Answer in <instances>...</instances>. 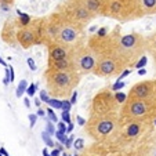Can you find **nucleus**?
I'll use <instances>...</instances> for the list:
<instances>
[{"label": "nucleus", "instance_id": "nucleus-1", "mask_svg": "<svg viewBox=\"0 0 156 156\" xmlns=\"http://www.w3.org/2000/svg\"><path fill=\"white\" fill-rule=\"evenodd\" d=\"M120 118L118 112L104 113V115H90L88 120L84 124V130L90 138L95 142H108L115 141L120 134Z\"/></svg>", "mask_w": 156, "mask_h": 156}, {"label": "nucleus", "instance_id": "nucleus-2", "mask_svg": "<svg viewBox=\"0 0 156 156\" xmlns=\"http://www.w3.org/2000/svg\"><path fill=\"white\" fill-rule=\"evenodd\" d=\"M115 51L127 68L136 65L147 53V37L142 33L131 32L122 35L120 28H115Z\"/></svg>", "mask_w": 156, "mask_h": 156}, {"label": "nucleus", "instance_id": "nucleus-3", "mask_svg": "<svg viewBox=\"0 0 156 156\" xmlns=\"http://www.w3.org/2000/svg\"><path fill=\"white\" fill-rule=\"evenodd\" d=\"M46 87L50 98H66L71 97L76 86L80 83V76L75 71H48L44 72Z\"/></svg>", "mask_w": 156, "mask_h": 156}, {"label": "nucleus", "instance_id": "nucleus-4", "mask_svg": "<svg viewBox=\"0 0 156 156\" xmlns=\"http://www.w3.org/2000/svg\"><path fill=\"white\" fill-rule=\"evenodd\" d=\"M120 120H133L142 122V123H152L156 120V100H133L126 98L120 108L119 113Z\"/></svg>", "mask_w": 156, "mask_h": 156}, {"label": "nucleus", "instance_id": "nucleus-5", "mask_svg": "<svg viewBox=\"0 0 156 156\" xmlns=\"http://www.w3.org/2000/svg\"><path fill=\"white\" fill-rule=\"evenodd\" d=\"M101 17H108L118 22L138 20L136 0H102Z\"/></svg>", "mask_w": 156, "mask_h": 156}, {"label": "nucleus", "instance_id": "nucleus-6", "mask_svg": "<svg viewBox=\"0 0 156 156\" xmlns=\"http://www.w3.org/2000/svg\"><path fill=\"white\" fill-rule=\"evenodd\" d=\"M59 14V12H58ZM61 15V14H59ZM61 24L58 28V33L54 43H59L64 44L69 48H75L80 44L86 43V28L80 27V25L71 22V21L65 20L61 15Z\"/></svg>", "mask_w": 156, "mask_h": 156}, {"label": "nucleus", "instance_id": "nucleus-7", "mask_svg": "<svg viewBox=\"0 0 156 156\" xmlns=\"http://www.w3.org/2000/svg\"><path fill=\"white\" fill-rule=\"evenodd\" d=\"M57 12L62 15L65 20L75 22L80 27H87L91 21H94L95 15L90 10H87L83 4H80L77 0H66L58 7Z\"/></svg>", "mask_w": 156, "mask_h": 156}, {"label": "nucleus", "instance_id": "nucleus-8", "mask_svg": "<svg viewBox=\"0 0 156 156\" xmlns=\"http://www.w3.org/2000/svg\"><path fill=\"white\" fill-rule=\"evenodd\" d=\"M71 57L72 61H73L75 71L80 76H84V75L94 72L95 64H97V55L93 53V50L86 43L72 48Z\"/></svg>", "mask_w": 156, "mask_h": 156}, {"label": "nucleus", "instance_id": "nucleus-9", "mask_svg": "<svg viewBox=\"0 0 156 156\" xmlns=\"http://www.w3.org/2000/svg\"><path fill=\"white\" fill-rule=\"evenodd\" d=\"M15 41L22 48L41 44V18H32L25 27H20L15 33Z\"/></svg>", "mask_w": 156, "mask_h": 156}, {"label": "nucleus", "instance_id": "nucleus-10", "mask_svg": "<svg viewBox=\"0 0 156 156\" xmlns=\"http://www.w3.org/2000/svg\"><path fill=\"white\" fill-rule=\"evenodd\" d=\"M119 102L115 95L108 90H102L94 97L91 104V115H104V113L118 112Z\"/></svg>", "mask_w": 156, "mask_h": 156}, {"label": "nucleus", "instance_id": "nucleus-11", "mask_svg": "<svg viewBox=\"0 0 156 156\" xmlns=\"http://www.w3.org/2000/svg\"><path fill=\"white\" fill-rule=\"evenodd\" d=\"M120 134L119 138L123 141H134L149 129V123H142V122H133V120H120Z\"/></svg>", "mask_w": 156, "mask_h": 156}, {"label": "nucleus", "instance_id": "nucleus-12", "mask_svg": "<svg viewBox=\"0 0 156 156\" xmlns=\"http://www.w3.org/2000/svg\"><path fill=\"white\" fill-rule=\"evenodd\" d=\"M156 93V80H142L131 86L126 98L133 100H149L155 97Z\"/></svg>", "mask_w": 156, "mask_h": 156}, {"label": "nucleus", "instance_id": "nucleus-13", "mask_svg": "<svg viewBox=\"0 0 156 156\" xmlns=\"http://www.w3.org/2000/svg\"><path fill=\"white\" fill-rule=\"evenodd\" d=\"M47 51H48V62H55L59 61V59L68 58L72 53V48L59 43H51L47 46Z\"/></svg>", "mask_w": 156, "mask_h": 156}, {"label": "nucleus", "instance_id": "nucleus-14", "mask_svg": "<svg viewBox=\"0 0 156 156\" xmlns=\"http://www.w3.org/2000/svg\"><path fill=\"white\" fill-rule=\"evenodd\" d=\"M136 9L138 20L156 15V0H136Z\"/></svg>", "mask_w": 156, "mask_h": 156}, {"label": "nucleus", "instance_id": "nucleus-15", "mask_svg": "<svg viewBox=\"0 0 156 156\" xmlns=\"http://www.w3.org/2000/svg\"><path fill=\"white\" fill-rule=\"evenodd\" d=\"M21 25H20V22H18V20H9L6 24H4L3 29H2V39L9 44L17 43V41H15V33H17Z\"/></svg>", "mask_w": 156, "mask_h": 156}, {"label": "nucleus", "instance_id": "nucleus-16", "mask_svg": "<svg viewBox=\"0 0 156 156\" xmlns=\"http://www.w3.org/2000/svg\"><path fill=\"white\" fill-rule=\"evenodd\" d=\"M47 69L48 71H75L72 57L69 55L68 58L59 59V61L55 62H47Z\"/></svg>", "mask_w": 156, "mask_h": 156}, {"label": "nucleus", "instance_id": "nucleus-17", "mask_svg": "<svg viewBox=\"0 0 156 156\" xmlns=\"http://www.w3.org/2000/svg\"><path fill=\"white\" fill-rule=\"evenodd\" d=\"M80 4L93 12L95 17H101V9H102V0H77Z\"/></svg>", "mask_w": 156, "mask_h": 156}, {"label": "nucleus", "instance_id": "nucleus-18", "mask_svg": "<svg viewBox=\"0 0 156 156\" xmlns=\"http://www.w3.org/2000/svg\"><path fill=\"white\" fill-rule=\"evenodd\" d=\"M145 37H147V51L151 53V55L153 57L156 62V32H153L149 36H145Z\"/></svg>", "mask_w": 156, "mask_h": 156}, {"label": "nucleus", "instance_id": "nucleus-19", "mask_svg": "<svg viewBox=\"0 0 156 156\" xmlns=\"http://www.w3.org/2000/svg\"><path fill=\"white\" fill-rule=\"evenodd\" d=\"M27 87H28L27 80H21V83L18 84V88H17V97H18V98L22 97V94L27 91Z\"/></svg>", "mask_w": 156, "mask_h": 156}, {"label": "nucleus", "instance_id": "nucleus-20", "mask_svg": "<svg viewBox=\"0 0 156 156\" xmlns=\"http://www.w3.org/2000/svg\"><path fill=\"white\" fill-rule=\"evenodd\" d=\"M142 156H156V141L152 142L151 145H148V148L142 153Z\"/></svg>", "mask_w": 156, "mask_h": 156}, {"label": "nucleus", "instance_id": "nucleus-21", "mask_svg": "<svg viewBox=\"0 0 156 156\" xmlns=\"http://www.w3.org/2000/svg\"><path fill=\"white\" fill-rule=\"evenodd\" d=\"M47 104L50 106H53V108H55V109H61V106H62V101L57 100V98H50V100L47 101Z\"/></svg>", "mask_w": 156, "mask_h": 156}, {"label": "nucleus", "instance_id": "nucleus-22", "mask_svg": "<svg viewBox=\"0 0 156 156\" xmlns=\"http://www.w3.org/2000/svg\"><path fill=\"white\" fill-rule=\"evenodd\" d=\"M15 3V0H0V6L4 7V9H9L12 4Z\"/></svg>", "mask_w": 156, "mask_h": 156}, {"label": "nucleus", "instance_id": "nucleus-23", "mask_svg": "<svg viewBox=\"0 0 156 156\" xmlns=\"http://www.w3.org/2000/svg\"><path fill=\"white\" fill-rule=\"evenodd\" d=\"M41 137H43V140H44V141H46V144H47L48 147H53V148H54V144H55V142H53V141H51L50 136H48L47 133H43V136H41Z\"/></svg>", "mask_w": 156, "mask_h": 156}, {"label": "nucleus", "instance_id": "nucleus-24", "mask_svg": "<svg viewBox=\"0 0 156 156\" xmlns=\"http://www.w3.org/2000/svg\"><path fill=\"white\" fill-rule=\"evenodd\" d=\"M55 137L57 138L59 140V142H62V144H65V142H66V136H65V133H61V131H57L55 133Z\"/></svg>", "mask_w": 156, "mask_h": 156}, {"label": "nucleus", "instance_id": "nucleus-25", "mask_svg": "<svg viewBox=\"0 0 156 156\" xmlns=\"http://www.w3.org/2000/svg\"><path fill=\"white\" fill-rule=\"evenodd\" d=\"M35 91H36V86L33 84V83L27 87V94L29 95V97H33V95H35Z\"/></svg>", "mask_w": 156, "mask_h": 156}, {"label": "nucleus", "instance_id": "nucleus-26", "mask_svg": "<svg viewBox=\"0 0 156 156\" xmlns=\"http://www.w3.org/2000/svg\"><path fill=\"white\" fill-rule=\"evenodd\" d=\"M61 109H64V112H69V109H71V102H69L68 100L62 101V106Z\"/></svg>", "mask_w": 156, "mask_h": 156}, {"label": "nucleus", "instance_id": "nucleus-27", "mask_svg": "<svg viewBox=\"0 0 156 156\" xmlns=\"http://www.w3.org/2000/svg\"><path fill=\"white\" fill-rule=\"evenodd\" d=\"M40 100L43 101V102H47V101L50 100V97L47 95V91H43V90H41L40 91Z\"/></svg>", "mask_w": 156, "mask_h": 156}, {"label": "nucleus", "instance_id": "nucleus-28", "mask_svg": "<svg viewBox=\"0 0 156 156\" xmlns=\"http://www.w3.org/2000/svg\"><path fill=\"white\" fill-rule=\"evenodd\" d=\"M47 113H48V116H50V120L57 122V116H55V113H54L53 109H51V108H47Z\"/></svg>", "mask_w": 156, "mask_h": 156}, {"label": "nucleus", "instance_id": "nucleus-29", "mask_svg": "<svg viewBox=\"0 0 156 156\" xmlns=\"http://www.w3.org/2000/svg\"><path fill=\"white\" fill-rule=\"evenodd\" d=\"M62 120L65 123H71V116H69V112H62Z\"/></svg>", "mask_w": 156, "mask_h": 156}, {"label": "nucleus", "instance_id": "nucleus-30", "mask_svg": "<svg viewBox=\"0 0 156 156\" xmlns=\"http://www.w3.org/2000/svg\"><path fill=\"white\" fill-rule=\"evenodd\" d=\"M28 65H29V68L32 69V71H35L36 69V65H35V62H33L32 58H28Z\"/></svg>", "mask_w": 156, "mask_h": 156}, {"label": "nucleus", "instance_id": "nucleus-31", "mask_svg": "<svg viewBox=\"0 0 156 156\" xmlns=\"http://www.w3.org/2000/svg\"><path fill=\"white\" fill-rule=\"evenodd\" d=\"M58 131L66 133V126H65V123H58Z\"/></svg>", "mask_w": 156, "mask_h": 156}, {"label": "nucleus", "instance_id": "nucleus-32", "mask_svg": "<svg viewBox=\"0 0 156 156\" xmlns=\"http://www.w3.org/2000/svg\"><path fill=\"white\" fill-rule=\"evenodd\" d=\"M75 148H76V149H82L83 148V140H77V141L75 142Z\"/></svg>", "mask_w": 156, "mask_h": 156}, {"label": "nucleus", "instance_id": "nucleus-33", "mask_svg": "<svg viewBox=\"0 0 156 156\" xmlns=\"http://www.w3.org/2000/svg\"><path fill=\"white\" fill-rule=\"evenodd\" d=\"M47 134H54V127L51 124V122H48V124H47Z\"/></svg>", "mask_w": 156, "mask_h": 156}, {"label": "nucleus", "instance_id": "nucleus-34", "mask_svg": "<svg viewBox=\"0 0 156 156\" xmlns=\"http://www.w3.org/2000/svg\"><path fill=\"white\" fill-rule=\"evenodd\" d=\"M36 118H37V116H36V115H29V120H30V127H33V126H35V123H36Z\"/></svg>", "mask_w": 156, "mask_h": 156}, {"label": "nucleus", "instance_id": "nucleus-35", "mask_svg": "<svg viewBox=\"0 0 156 156\" xmlns=\"http://www.w3.org/2000/svg\"><path fill=\"white\" fill-rule=\"evenodd\" d=\"M61 153H62V152H59V151H58V149H57V148H54V149H53V151H51L50 156H59V155H61Z\"/></svg>", "mask_w": 156, "mask_h": 156}, {"label": "nucleus", "instance_id": "nucleus-36", "mask_svg": "<svg viewBox=\"0 0 156 156\" xmlns=\"http://www.w3.org/2000/svg\"><path fill=\"white\" fill-rule=\"evenodd\" d=\"M76 97H77V94L73 91V93H72V100L69 101V102H71V105H72V104H75V102H76Z\"/></svg>", "mask_w": 156, "mask_h": 156}, {"label": "nucleus", "instance_id": "nucleus-37", "mask_svg": "<svg viewBox=\"0 0 156 156\" xmlns=\"http://www.w3.org/2000/svg\"><path fill=\"white\" fill-rule=\"evenodd\" d=\"M77 122H79V124H82V126H84V124H86L84 119H82L80 116H77Z\"/></svg>", "mask_w": 156, "mask_h": 156}, {"label": "nucleus", "instance_id": "nucleus-38", "mask_svg": "<svg viewBox=\"0 0 156 156\" xmlns=\"http://www.w3.org/2000/svg\"><path fill=\"white\" fill-rule=\"evenodd\" d=\"M0 153H2L3 156H9V153H7V151L4 149V148H0Z\"/></svg>", "mask_w": 156, "mask_h": 156}, {"label": "nucleus", "instance_id": "nucleus-39", "mask_svg": "<svg viewBox=\"0 0 156 156\" xmlns=\"http://www.w3.org/2000/svg\"><path fill=\"white\" fill-rule=\"evenodd\" d=\"M36 116H44V111H43V109H39L37 115H36Z\"/></svg>", "mask_w": 156, "mask_h": 156}, {"label": "nucleus", "instance_id": "nucleus-40", "mask_svg": "<svg viewBox=\"0 0 156 156\" xmlns=\"http://www.w3.org/2000/svg\"><path fill=\"white\" fill-rule=\"evenodd\" d=\"M43 156H50V153H48L47 149H43Z\"/></svg>", "mask_w": 156, "mask_h": 156}, {"label": "nucleus", "instance_id": "nucleus-41", "mask_svg": "<svg viewBox=\"0 0 156 156\" xmlns=\"http://www.w3.org/2000/svg\"><path fill=\"white\" fill-rule=\"evenodd\" d=\"M24 102H25V105H27L28 108H29V106H30V104H29V100H28V98H25V101H24Z\"/></svg>", "mask_w": 156, "mask_h": 156}, {"label": "nucleus", "instance_id": "nucleus-42", "mask_svg": "<svg viewBox=\"0 0 156 156\" xmlns=\"http://www.w3.org/2000/svg\"><path fill=\"white\" fill-rule=\"evenodd\" d=\"M0 64H2V65H4V66H6V61H4V59H2V57H0Z\"/></svg>", "mask_w": 156, "mask_h": 156}, {"label": "nucleus", "instance_id": "nucleus-43", "mask_svg": "<svg viewBox=\"0 0 156 156\" xmlns=\"http://www.w3.org/2000/svg\"><path fill=\"white\" fill-rule=\"evenodd\" d=\"M35 102H36V105H37V106H40V100H36Z\"/></svg>", "mask_w": 156, "mask_h": 156}, {"label": "nucleus", "instance_id": "nucleus-44", "mask_svg": "<svg viewBox=\"0 0 156 156\" xmlns=\"http://www.w3.org/2000/svg\"><path fill=\"white\" fill-rule=\"evenodd\" d=\"M61 156H68V153H66V152H62V153H61Z\"/></svg>", "mask_w": 156, "mask_h": 156}, {"label": "nucleus", "instance_id": "nucleus-45", "mask_svg": "<svg viewBox=\"0 0 156 156\" xmlns=\"http://www.w3.org/2000/svg\"><path fill=\"white\" fill-rule=\"evenodd\" d=\"M153 98H155V100H156V93H155V97H153Z\"/></svg>", "mask_w": 156, "mask_h": 156}, {"label": "nucleus", "instance_id": "nucleus-46", "mask_svg": "<svg viewBox=\"0 0 156 156\" xmlns=\"http://www.w3.org/2000/svg\"><path fill=\"white\" fill-rule=\"evenodd\" d=\"M136 156H142V155H136Z\"/></svg>", "mask_w": 156, "mask_h": 156}, {"label": "nucleus", "instance_id": "nucleus-47", "mask_svg": "<svg viewBox=\"0 0 156 156\" xmlns=\"http://www.w3.org/2000/svg\"><path fill=\"white\" fill-rule=\"evenodd\" d=\"M0 156H3V155H2V153H0Z\"/></svg>", "mask_w": 156, "mask_h": 156}, {"label": "nucleus", "instance_id": "nucleus-48", "mask_svg": "<svg viewBox=\"0 0 156 156\" xmlns=\"http://www.w3.org/2000/svg\"><path fill=\"white\" fill-rule=\"evenodd\" d=\"M9 156H10V155H9Z\"/></svg>", "mask_w": 156, "mask_h": 156}]
</instances>
